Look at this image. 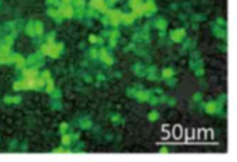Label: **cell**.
<instances>
[{"instance_id": "cell-7", "label": "cell", "mask_w": 237, "mask_h": 162, "mask_svg": "<svg viewBox=\"0 0 237 162\" xmlns=\"http://www.w3.org/2000/svg\"><path fill=\"white\" fill-rule=\"evenodd\" d=\"M90 42H96V36H90Z\"/></svg>"}, {"instance_id": "cell-1", "label": "cell", "mask_w": 237, "mask_h": 162, "mask_svg": "<svg viewBox=\"0 0 237 162\" xmlns=\"http://www.w3.org/2000/svg\"><path fill=\"white\" fill-rule=\"evenodd\" d=\"M92 7H96V8H101V10H104L105 3L103 2V0H92Z\"/></svg>"}, {"instance_id": "cell-6", "label": "cell", "mask_w": 237, "mask_h": 162, "mask_svg": "<svg viewBox=\"0 0 237 162\" xmlns=\"http://www.w3.org/2000/svg\"><path fill=\"white\" fill-rule=\"evenodd\" d=\"M157 118V115H155V114H153V115H150V119H155Z\"/></svg>"}, {"instance_id": "cell-5", "label": "cell", "mask_w": 237, "mask_h": 162, "mask_svg": "<svg viewBox=\"0 0 237 162\" xmlns=\"http://www.w3.org/2000/svg\"><path fill=\"white\" fill-rule=\"evenodd\" d=\"M63 148H57V150H54V153H63Z\"/></svg>"}, {"instance_id": "cell-3", "label": "cell", "mask_w": 237, "mask_h": 162, "mask_svg": "<svg viewBox=\"0 0 237 162\" xmlns=\"http://www.w3.org/2000/svg\"><path fill=\"white\" fill-rule=\"evenodd\" d=\"M70 141H71V139H70L68 136H64V137H63V143H64V144H70Z\"/></svg>"}, {"instance_id": "cell-8", "label": "cell", "mask_w": 237, "mask_h": 162, "mask_svg": "<svg viewBox=\"0 0 237 162\" xmlns=\"http://www.w3.org/2000/svg\"><path fill=\"white\" fill-rule=\"evenodd\" d=\"M64 3H65V4H67V3H68V0H64Z\"/></svg>"}, {"instance_id": "cell-2", "label": "cell", "mask_w": 237, "mask_h": 162, "mask_svg": "<svg viewBox=\"0 0 237 162\" xmlns=\"http://www.w3.org/2000/svg\"><path fill=\"white\" fill-rule=\"evenodd\" d=\"M172 74H173V72L171 71V69H165V71H164V76H172Z\"/></svg>"}, {"instance_id": "cell-4", "label": "cell", "mask_w": 237, "mask_h": 162, "mask_svg": "<svg viewBox=\"0 0 237 162\" xmlns=\"http://www.w3.org/2000/svg\"><path fill=\"white\" fill-rule=\"evenodd\" d=\"M43 78H44V79H49V78H50V72H47V71L43 72Z\"/></svg>"}]
</instances>
